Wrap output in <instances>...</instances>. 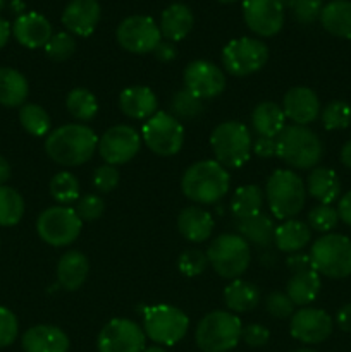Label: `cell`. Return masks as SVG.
Instances as JSON below:
<instances>
[{
	"instance_id": "e7e4bbea",
	"label": "cell",
	"mask_w": 351,
	"mask_h": 352,
	"mask_svg": "<svg viewBox=\"0 0 351 352\" xmlns=\"http://www.w3.org/2000/svg\"><path fill=\"white\" fill-rule=\"evenodd\" d=\"M6 6H7V0H0V12L6 9Z\"/></svg>"
},
{
	"instance_id": "f1b7e54d",
	"label": "cell",
	"mask_w": 351,
	"mask_h": 352,
	"mask_svg": "<svg viewBox=\"0 0 351 352\" xmlns=\"http://www.w3.org/2000/svg\"><path fill=\"white\" fill-rule=\"evenodd\" d=\"M320 287H322L320 275L313 268H308V270L295 272L291 275V278L286 284V294L291 299L292 305L306 308L310 302L315 301Z\"/></svg>"
},
{
	"instance_id": "1f68e13d",
	"label": "cell",
	"mask_w": 351,
	"mask_h": 352,
	"mask_svg": "<svg viewBox=\"0 0 351 352\" xmlns=\"http://www.w3.org/2000/svg\"><path fill=\"white\" fill-rule=\"evenodd\" d=\"M251 127L257 136L277 138L286 127L284 110L274 102L258 103L251 112Z\"/></svg>"
},
{
	"instance_id": "d4e9b609",
	"label": "cell",
	"mask_w": 351,
	"mask_h": 352,
	"mask_svg": "<svg viewBox=\"0 0 351 352\" xmlns=\"http://www.w3.org/2000/svg\"><path fill=\"white\" fill-rule=\"evenodd\" d=\"M89 274V261L81 251H65L57 263V280L64 291H78Z\"/></svg>"
},
{
	"instance_id": "d590c367",
	"label": "cell",
	"mask_w": 351,
	"mask_h": 352,
	"mask_svg": "<svg viewBox=\"0 0 351 352\" xmlns=\"http://www.w3.org/2000/svg\"><path fill=\"white\" fill-rule=\"evenodd\" d=\"M65 109L78 122H89L98 113V102L89 89L74 88L65 98Z\"/></svg>"
},
{
	"instance_id": "277c9868",
	"label": "cell",
	"mask_w": 351,
	"mask_h": 352,
	"mask_svg": "<svg viewBox=\"0 0 351 352\" xmlns=\"http://www.w3.org/2000/svg\"><path fill=\"white\" fill-rule=\"evenodd\" d=\"M265 199L272 215L279 220L295 219L305 206L306 186L296 172L279 168L268 177Z\"/></svg>"
},
{
	"instance_id": "f35d334b",
	"label": "cell",
	"mask_w": 351,
	"mask_h": 352,
	"mask_svg": "<svg viewBox=\"0 0 351 352\" xmlns=\"http://www.w3.org/2000/svg\"><path fill=\"white\" fill-rule=\"evenodd\" d=\"M79 191H81V184L71 172H58L52 177L50 195L58 205L65 206L76 203L79 199Z\"/></svg>"
},
{
	"instance_id": "8fae6325",
	"label": "cell",
	"mask_w": 351,
	"mask_h": 352,
	"mask_svg": "<svg viewBox=\"0 0 351 352\" xmlns=\"http://www.w3.org/2000/svg\"><path fill=\"white\" fill-rule=\"evenodd\" d=\"M268 60V47L258 38H236L222 50V65L227 74L244 78L260 71Z\"/></svg>"
},
{
	"instance_id": "74e56055",
	"label": "cell",
	"mask_w": 351,
	"mask_h": 352,
	"mask_svg": "<svg viewBox=\"0 0 351 352\" xmlns=\"http://www.w3.org/2000/svg\"><path fill=\"white\" fill-rule=\"evenodd\" d=\"M24 215V199L9 186H0V227H12Z\"/></svg>"
},
{
	"instance_id": "7c38bea8",
	"label": "cell",
	"mask_w": 351,
	"mask_h": 352,
	"mask_svg": "<svg viewBox=\"0 0 351 352\" xmlns=\"http://www.w3.org/2000/svg\"><path fill=\"white\" fill-rule=\"evenodd\" d=\"M141 140L158 157H172L184 144V127L169 112H157L145 122Z\"/></svg>"
},
{
	"instance_id": "ab89813d",
	"label": "cell",
	"mask_w": 351,
	"mask_h": 352,
	"mask_svg": "<svg viewBox=\"0 0 351 352\" xmlns=\"http://www.w3.org/2000/svg\"><path fill=\"white\" fill-rule=\"evenodd\" d=\"M205 110L203 100L196 98L188 89H179L171 98V113L178 120H193Z\"/></svg>"
},
{
	"instance_id": "db71d44e",
	"label": "cell",
	"mask_w": 351,
	"mask_h": 352,
	"mask_svg": "<svg viewBox=\"0 0 351 352\" xmlns=\"http://www.w3.org/2000/svg\"><path fill=\"white\" fill-rule=\"evenodd\" d=\"M286 265H288V268L292 272V274H295V272L313 268L312 261H310V254H305V253L289 254V256L286 258Z\"/></svg>"
},
{
	"instance_id": "44dd1931",
	"label": "cell",
	"mask_w": 351,
	"mask_h": 352,
	"mask_svg": "<svg viewBox=\"0 0 351 352\" xmlns=\"http://www.w3.org/2000/svg\"><path fill=\"white\" fill-rule=\"evenodd\" d=\"M12 34L17 43L26 48H40L48 43L52 38V24L43 14L24 12L16 17L12 26Z\"/></svg>"
},
{
	"instance_id": "94428289",
	"label": "cell",
	"mask_w": 351,
	"mask_h": 352,
	"mask_svg": "<svg viewBox=\"0 0 351 352\" xmlns=\"http://www.w3.org/2000/svg\"><path fill=\"white\" fill-rule=\"evenodd\" d=\"M10 9H12V12H16L17 16H21V14H24V9H26V3L23 2V0H12V3H10Z\"/></svg>"
},
{
	"instance_id": "603a6c76",
	"label": "cell",
	"mask_w": 351,
	"mask_h": 352,
	"mask_svg": "<svg viewBox=\"0 0 351 352\" xmlns=\"http://www.w3.org/2000/svg\"><path fill=\"white\" fill-rule=\"evenodd\" d=\"M24 352H67L69 337L58 327L36 325L24 332L23 339Z\"/></svg>"
},
{
	"instance_id": "e575fe53",
	"label": "cell",
	"mask_w": 351,
	"mask_h": 352,
	"mask_svg": "<svg viewBox=\"0 0 351 352\" xmlns=\"http://www.w3.org/2000/svg\"><path fill=\"white\" fill-rule=\"evenodd\" d=\"M264 199L265 195L258 186H241L234 191L233 198H231V213L236 220L250 219V217L262 213Z\"/></svg>"
},
{
	"instance_id": "91938a15",
	"label": "cell",
	"mask_w": 351,
	"mask_h": 352,
	"mask_svg": "<svg viewBox=\"0 0 351 352\" xmlns=\"http://www.w3.org/2000/svg\"><path fill=\"white\" fill-rule=\"evenodd\" d=\"M339 157H341V164H343L344 167L351 168V140L346 141V143L343 144Z\"/></svg>"
},
{
	"instance_id": "e0dca14e",
	"label": "cell",
	"mask_w": 351,
	"mask_h": 352,
	"mask_svg": "<svg viewBox=\"0 0 351 352\" xmlns=\"http://www.w3.org/2000/svg\"><path fill=\"white\" fill-rule=\"evenodd\" d=\"M243 17L250 31L268 38L277 34L284 26V7L279 0H244Z\"/></svg>"
},
{
	"instance_id": "ba28073f",
	"label": "cell",
	"mask_w": 351,
	"mask_h": 352,
	"mask_svg": "<svg viewBox=\"0 0 351 352\" xmlns=\"http://www.w3.org/2000/svg\"><path fill=\"white\" fill-rule=\"evenodd\" d=\"M310 261L317 274L329 278L351 275V241L343 234H323L310 248Z\"/></svg>"
},
{
	"instance_id": "52a82bcc",
	"label": "cell",
	"mask_w": 351,
	"mask_h": 352,
	"mask_svg": "<svg viewBox=\"0 0 351 352\" xmlns=\"http://www.w3.org/2000/svg\"><path fill=\"white\" fill-rule=\"evenodd\" d=\"M209 263L222 278L236 280L248 270L251 261L250 244L234 232H224L206 250Z\"/></svg>"
},
{
	"instance_id": "83f0119b",
	"label": "cell",
	"mask_w": 351,
	"mask_h": 352,
	"mask_svg": "<svg viewBox=\"0 0 351 352\" xmlns=\"http://www.w3.org/2000/svg\"><path fill=\"white\" fill-rule=\"evenodd\" d=\"M193 12L188 6L184 3H172L169 6L164 12L160 14V33L165 40L172 41H181L184 40L189 34V31L193 30Z\"/></svg>"
},
{
	"instance_id": "9a60e30c",
	"label": "cell",
	"mask_w": 351,
	"mask_h": 352,
	"mask_svg": "<svg viewBox=\"0 0 351 352\" xmlns=\"http://www.w3.org/2000/svg\"><path fill=\"white\" fill-rule=\"evenodd\" d=\"M141 148V136L134 127L127 124H119L103 133L98 140L100 157L109 165H124L133 160Z\"/></svg>"
},
{
	"instance_id": "d6986e66",
	"label": "cell",
	"mask_w": 351,
	"mask_h": 352,
	"mask_svg": "<svg viewBox=\"0 0 351 352\" xmlns=\"http://www.w3.org/2000/svg\"><path fill=\"white\" fill-rule=\"evenodd\" d=\"M282 110L286 119L291 120L296 126H308L315 122L320 116V100L313 89L305 86L291 88L282 100Z\"/></svg>"
},
{
	"instance_id": "4fadbf2b",
	"label": "cell",
	"mask_w": 351,
	"mask_h": 352,
	"mask_svg": "<svg viewBox=\"0 0 351 352\" xmlns=\"http://www.w3.org/2000/svg\"><path fill=\"white\" fill-rule=\"evenodd\" d=\"M117 43L129 54H150L162 41L158 24L148 16H129L117 26Z\"/></svg>"
},
{
	"instance_id": "836d02e7",
	"label": "cell",
	"mask_w": 351,
	"mask_h": 352,
	"mask_svg": "<svg viewBox=\"0 0 351 352\" xmlns=\"http://www.w3.org/2000/svg\"><path fill=\"white\" fill-rule=\"evenodd\" d=\"M30 93L28 79L12 67H0V105L23 107Z\"/></svg>"
},
{
	"instance_id": "cb8c5ba5",
	"label": "cell",
	"mask_w": 351,
	"mask_h": 352,
	"mask_svg": "<svg viewBox=\"0 0 351 352\" xmlns=\"http://www.w3.org/2000/svg\"><path fill=\"white\" fill-rule=\"evenodd\" d=\"M213 219L202 206H186L178 217V230L189 243H203L213 232Z\"/></svg>"
},
{
	"instance_id": "680465c9",
	"label": "cell",
	"mask_w": 351,
	"mask_h": 352,
	"mask_svg": "<svg viewBox=\"0 0 351 352\" xmlns=\"http://www.w3.org/2000/svg\"><path fill=\"white\" fill-rule=\"evenodd\" d=\"M10 174H12L10 164L0 155V186H6V182L10 179Z\"/></svg>"
},
{
	"instance_id": "ee69618b",
	"label": "cell",
	"mask_w": 351,
	"mask_h": 352,
	"mask_svg": "<svg viewBox=\"0 0 351 352\" xmlns=\"http://www.w3.org/2000/svg\"><path fill=\"white\" fill-rule=\"evenodd\" d=\"M209 265L206 253H203L202 250H186L178 260L179 272L186 277H198L206 270Z\"/></svg>"
},
{
	"instance_id": "484cf974",
	"label": "cell",
	"mask_w": 351,
	"mask_h": 352,
	"mask_svg": "<svg viewBox=\"0 0 351 352\" xmlns=\"http://www.w3.org/2000/svg\"><path fill=\"white\" fill-rule=\"evenodd\" d=\"M310 241H312V229L301 220L289 219L275 227L274 246L282 253H301Z\"/></svg>"
},
{
	"instance_id": "60d3db41",
	"label": "cell",
	"mask_w": 351,
	"mask_h": 352,
	"mask_svg": "<svg viewBox=\"0 0 351 352\" xmlns=\"http://www.w3.org/2000/svg\"><path fill=\"white\" fill-rule=\"evenodd\" d=\"M320 119L327 131L346 129L351 124V107L346 102L334 100L320 110Z\"/></svg>"
},
{
	"instance_id": "d6a6232c",
	"label": "cell",
	"mask_w": 351,
	"mask_h": 352,
	"mask_svg": "<svg viewBox=\"0 0 351 352\" xmlns=\"http://www.w3.org/2000/svg\"><path fill=\"white\" fill-rule=\"evenodd\" d=\"M224 302L233 313L253 311L260 302V291L251 282L236 278L224 289Z\"/></svg>"
},
{
	"instance_id": "7a4b0ae2",
	"label": "cell",
	"mask_w": 351,
	"mask_h": 352,
	"mask_svg": "<svg viewBox=\"0 0 351 352\" xmlns=\"http://www.w3.org/2000/svg\"><path fill=\"white\" fill-rule=\"evenodd\" d=\"M231 177L217 160H202L186 168L181 179L182 195L196 205H213L227 195Z\"/></svg>"
},
{
	"instance_id": "681fc988",
	"label": "cell",
	"mask_w": 351,
	"mask_h": 352,
	"mask_svg": "<svg viewBox=\"0 0 351 352\" xmlns=\"http://www.w3.org/2000/svg\"><path fill=\"white\" fill-rule=\"evenodd\" d=\"M323 9L322 0H299L292 9V16L298 23L312 24L320 17Z\"/></svg>"
},
{
	"instance_id": "3957f363",
	"label": "cell",
	"mask_w": 351,
	"mask_h": 352,
	"mask_svg": "<svg viewBox=\"0 0 351 352\" xmlns=\"http://www.w3.org/2000/svg\"><path fill=\"white\" fill-rule=\"evenodd\" d=\"M275 155L292 168H315L323 157V144L308 126L289 124L275 138Z\"/></svg>"
},
{
	"instance_id": "03108f58",
	"label": "cell",
	"mask_w": 351,
	"mask_h": 352,
	"mask_svg": "<svg viewBox=\"0 0 351 352\" xmlns=\"http://www.w3.org/2000/svg\"><path fill=\"white\" fill-rule=\"evenodd\" d=\"M291 352H317L313 349H296V351H291Z\"/></svg>"
},
{
	"instance_id": "f546056e",
	"label": "cell",
	"mask_w": 351,
	"mask_h": 352,
	"mask_svg": "<svg viewBox=\"0 0 351 352\" xmlns=\"http://www.w3.org/2000/svg\"><path fill=\"white\" fill-rule=\"evenodd\" d=\"M322 28L336 38H351V0H330L320 12Z\"/></svg>"
},
{
	"instance_id": "be15d7a7",
	"label": "cell",
	"mask_w": 351,
	"mask_h": 352,
	"mask_svg": "<svg viewBox=\"0 0 351 352\" xmlns=\"http://www.w3.org/2000/svg\"><path fill=\"white\" fill-rule=\"evenodd\" d=\"M143 352H169V351H165L162 346H151V347H147Z\"/></svg>"
},
{
	"instance_id": "f6af8a7d",
	"label": "cell",
	"mask_w": 351,
	"mask_h": 352,
	"mask_svg": "<svg viewBox=\"0 0 351 352\" xmlns=\"http://www.w3.org/2000/svg\"><path fill=\"white\" fill-rule=\"evenodd\" d=\"M74 212L81 222H95L105 212V203L98 195H85L76 201Z\"/></svg>"
},
{
	"instance_id": "5b68a950",
	"label": "cell",
	"mask_w": 351,
	"mask_h": 352,
	"mask_svg": "<svg viewBox=\"0 0 351 352\" xmlns=\"http://www.w3.org/2000/svg\"><path fill=\"white\" fill-rule=\"evenodd\" d=\"M243 323L231 311H212L195 330V342L203 352H229L240 344Z\"/></svg>"
},
{
	"instance_id": "30bf717a",
	"label": "cell",
	"mask_w": 351,
	"mask_h": 352,
	"mask_svg": "<svg viewBox=\"0 0 351 352\" xmlns=\"http://www.w3.org/2000/svg\"><path fill=\"white\" fill-rule=\"evenodd\" d=\"M83 222L69 206H50L36 220V232L43 243L54 248H64L74 243L81 234Z\"/></svg>"
},
{
	"instance_id": "4dcf8cb0",
	"label": "cell",
	"mask_w": 351,
	"mask_h": 352,
	"mask_svg": "<svg viewBox=\"0 0 351 352\" xmlns=\"http://www.w3.org/2000/svg\"><path fill=\"white\" fill-rule=\"evenodd\" d=\"M236 229L248 244H253L260 250H267L274 244L275 226L270 217L265 213H258L250 219L236 220Z\"/></svg>"
},
{
	"instance_id": "2e32d148",
	"label": "cell",
	"mask_w": 351,
	"mask_h": 352,
	"mask_svg": "<svg viewBox=\"0 0 351 352\" xmlns=\"http://www.w3.org/2000/svg\"><path fill=\"white\" fill-rule=\"evenodd\" d=\"M184 89L200 100H210L222 95L226 89V74L209 60H193L182 72Z\"/></svg>"
},
{
	"instance_id": "6f0895ef",
	"label": "cell",
	"mask_w": 351,
	"mask_h": 352,
	"mask_svg": "<svg viewBox=\"0 0 351 352\" xmlns=\"http://www.w3.org/2000/svg\"><path fill=\"white\" fill-rule=\"evenodd\" d=\"M10 33H12V28H10V24L7 23L3 17H0V48L6 47L7 41H9V38H10Z\"/></svg>"
},
{
	"instance_id": "8d00e7d4",
	"label": "cell",
	"mask_w": 351,
	"mask_h": 352,
	"mask_svg": "<svg viewBox=\"0 0 351 352\" xmlns=\"http://www.w3.org/2000/svg\"><path fill=\"white\" fill-rule=\"evenodd\" d=\"M19 122L31 136H48L52 127V119L47 110L36 103H24L19 107Z\"/></svg>"
},
{
	"instance_id": "003e7915",
	"label": "cell",
	"mask_w": 351,
	"mask_h": 352,
	"mask_svg": "<svg viewBox=\"0 0 351 352\" xmlns=\"http://www.w3.org/2000/svg\"><path fill=\"white\" fill-rule=\"evenodd\" d=\"M219 2H222V3H231V2H236V0H219Z\"/></svg>"
},
{
	"instance_id": "f5cc1de1",
	"label": "cell",
	"mask_w": 351,
	"mask_h": 352,
	"mask_svg": "<svg viewBox=\"0 0 351 352\" xmlns=\"http://www.w3.org/2000/svg\"><path fill=\"white\" fill-rule=\"evenodd\" d=\"M153 55L157 60L167 64V62H172L178 57V48H176V45L172 41H160L157 45V48L153 50Z\"/></svg>"
},
{
	"instance_id": "b9f144b4",
	"label": "cell",
	"mask_w": 351,
	"mask_h": 352,
	"mask_svg": "<svg viewBox=\"0 0 351 352\" xmlns=\"http://www.w3.org/2000/svg\"><path fill=\"white\" fill-rule=\"evenodd\" d=\"M339 213L332 205H317L308 213V227L317 232L329 234L339 223Z\"/></svg>"
},
{
	"instance_id": "9c48e42d",
	"label": "cell",
	"mask_w": 351,
	"mask_h": 352,
	"mask_svg": "<svg viewBox=\"0 0 351 352\" xmlns=\"http://www.w3.org/2000/svg\"><path fill=\"white\" fill-rule=\"evenodd\" d=\"M189 318L179 308L171 305H155L145 309V336L158 346H176L186 337Z\"/></svg>"
},
{
	"instance_id": "6da1fadb",
	"label": "cell",
	"mask_w": 351,
	"mask_h": 352,
	"mask_svg": "<svg viewBox=\"0 0 351 352\" xmlns=\"http://www.w3.org/2000/svg\"><path fill=\"white\" fill-rule=\"evenodd\" d=\"M98 146V138L85 124H65L48 133L45 151L48 158L62 167H79L92 160Z\"/></svg>"
},
{
	"instance_id": "6125c7cd",
	"label": "cell",
	"mask_w": 351,
	"mask_h": 352,
	"mask_svg": "<svg viewBox=\"0 0 351 352\" xmlns=\"http://www.w3.org/2000/svg\"><path fill=\"white\" fill-rule=\"evenodd\" d=\"M279 2H281V6L282 7H284V10L286 9H295V6H296V3H298L299 2V0H279Z\"/></svg>"
},
{
	"instance_id": "8992f818",
	"label": "cell",
	"mask_w": 351,
	"mask_h": 352,
	"mask_svg": "<svg viewBox=\"0 0 351 352\" xmlns=\"http://www.w3.org/2000/svg\"><path fill=\"white\" fill-rule=\"evenodd\" d=\"M210 144L215 160L226 168H240L250 160L251 138L250 129L240 120H226L212 131Z\"/></svg>"
},
{
	"instance_id": "bcb514c9",
	"label": "cell",
	"mask_w": 351,
	"mask_h": 352,
	"mask_svg": "<svg viewBox=\"0 0 351 352\" xmlns=\"http://www.w3.org/2000/svg\"><path fill=\"white\" fill-rule=\"evenodd\" d=\"M119 181H120L119 170H117V167H114V165H109V164H103L100 165V167H96L92 177L93 188H95L98 192H103V195L112 192L114 189L119 186Z\"/></svg>"
},
{
	"instance_id": "11a10c76",
	"label": "cell",
	"mask_w": 351,
	"mask_h": 352,
	"mask_svg": "<svg viewBox=\"0 0 351 352\" xmlns=\"http://www.w3.org/2000/svg\"><path fill=\"white\" fill-rule=\"evenodd\" d=\"M336 323L343 332L351 333V302L344 305L343 308L337 311L336 315Z\"/></svg>"
},
{
	"instance_id": "7402d4cb",
	"label": "cell",
	"mask_w": 351,
	"mask_h": 352,
	"mask_svg": "<svg viewBox=\"0 0 351 352\" xmlns=\"http://www.w3.org/2000/svg\"><path fill=\"white\" fill-rule=\"evenodd\" d=\"M119 109L129 119L148 120L157 113V95L148 86H131L120 91Z\"/></svg>"
},
{
	"instance_id": "ac0fdd59",
	"label": "cell",
	"mask_w": 351,
	"mask_h": 352,
	"mask_svg": "<svg viewBox=\"0 0 351 352\" xmlns=\"http://www.w3.org/2000/svg\"><path fill=\"white\" fill-rule=\"evenodd\" d=\"M334 322L323 309L301 308L295 311L289 323V332L303 344H320L332 333Z\"/></svg>"
},
{
	"instance_id": "7bdbcfd3",
	"label": "cell",
	"mask_w": 351,
	"mask_h": 352,
	"mask_svg": "<svg viewBox=\"0 0 351 352\" xmlns=\"http://www.w3.org/2000/svg\"><path fill=\"white\" fill-rule=\"evenodd\" d=\"M76 52V40L71 33H61L52 34V38L48 40V43L45 45V54L50 60L54 62H64L67 58L72 57V54Z\"/></svg>"
},
{
	"instance_id": "c3c4849f",
	"label": "cell",
	"mask_w": 351,
	"mask_h": 352,
	"mask_svg": "<svg viewBox=\"0 0 351 352\" xmlns=\"http://www.w3.org/2000/svg\"><path fill=\"white\" fill-rule=\"evenodd\" d=\"M19 333V322L10 309L0 306V347H9L16 342Z\"/></svg>"
},
{
	"instance_id": "816d5d0a",
	"label": "cell",
	"mask_w": 351,
	"mask_h": 352,
	"mask_svg": "<svg viewBox=\"0 0 351 352\" xmlns=\"http://www.w3.org/2000/svg\"><path fill=\"white\" fill-rule=\"evenodd\" d=\"M251 153L260 158L275 157V138L257 136L253 140V144H251Z\"/></svg>"
},
{
	"instance_id": "f907efd6",
	"label": "cell",
	"mask_w": 351,
	"mask_h": 352,
	"mask_svg": "<svg viewBox=\"0 0 351 352\" xmlns=\"http://www.w3.org/2000/svg\"><path fill=\"white\" fill-rule=\"evenodd\" d=\"M241 340L250 347H264L270 340V332H268L267 327L258 325V323H250V325L243 327Z\"/></svg>"
},
{
	"instance_id": "5bb4252c",
	"label": "cell",
	"mask_w": 351,
	"mask_h": 352,
	"mask_svg": "<svg viewBox=\"0 0 351 352\" xmlns=\"http://www.w3.org/2000/svg\"><path fill=\"white\" fill-rule=\"evenodd\" d=\"M145 330L127 318H114L100 330L96 347L98 352H143L147 347Z\"/></svg>"
},
{
	"instance_id": "9f6ffc18",
	"label": "cell",
	"mask_w": 351,
	"mask_h": 352,
	"mask_svg": "<svg viewBox=\"0 0 351 352\" xmlns=\"http://www.w3.org/2000/svg\"><path fill=\"white\" fill-rule=\"evenodd\" d=\"M337 213H339V219L343 220L346 226L351 227V191H348L346 195L339 199V205H337Z\"/></svg>"
},
{
	"instance_id": "ffe728a7",
	"label": "cell",
	"mask_w": 351,
	"mask_h": 352,
	"mask_svg": "<svg viewBox=\"0 0 351 352\" xmlns=\"http://www.w3.org/2000/svg\"><path fill=\"white\" fill-rule=\"evenodd\" d=\"M102 16L98 0H71L62 12V24L76 36H89Z\"/></svg>"
},
{
	"instance_id": "7dc6e473",
	"label": "cell",
	"mask_w": 351,
	"mask_h": 352,
	"mask_svg": "<svg viewBox=\"0 0 351 352\" xmlns=\"http://www.w3.org/2000/svg\"><path fill=\"white\" fill-rule=\"evenodd\" d=\"M265 309L270 316L277 320L291 318L295 315V305L291 299L288 298L286 292H272L265 299Z\"/></svg>"
},
{
	"instance_id": "4316f807",
	"label": "cell",
	"mask_w": 351,
	"mask_h": 352,
	"mask_svg": "<svg viewBox=\"0 0 351 352\" xmlns=\"http://www.w3.org/2000/svg\"><path fill=\"white\" fill-rule=\"evenodd\" d=\"M306 195L312 196L320 205H332L341 195V181L336 172L329 167H315L306 177Z\"/></svg>"
}]
</instances>
